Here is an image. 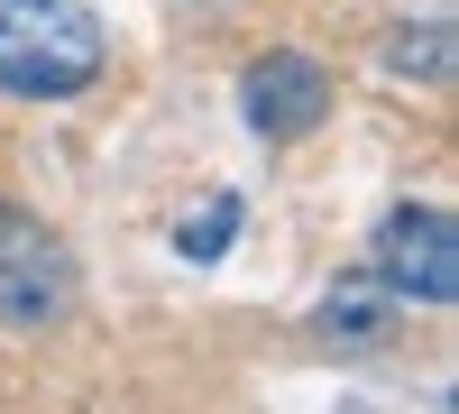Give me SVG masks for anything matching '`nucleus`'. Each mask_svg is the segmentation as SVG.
<instances>
[{
	"label": "nucleus",
	"mask_w": 459,
	"mask_h": 414,
	"mask_svg": "<svg viewBox=\"0 0 459 414\" xmlns=\"http://www.w3.org/2000/svg\"><path fill=\"white\" fill-rule=\"evenodd\" d=\"M377 277H386V295L450 304V295H459V231H450V212L441 203L395 212L386 231H377Z\"/></svg>",
	"instance_id": "f03ea898"
},
{
	"label": "nucleus",
	"mask_w": 459,
	"mask_h": 414,
	"mask_svg": "<svg viewBox=\"0 0 459 414\" xmlns=\"http://www.w3.org/2000/svg\"><path fill=\"white\" fill-rule=\"evenodd\" d=\"M230 231H239V203H230V194H221V203H212L203 221H184V231H175V249H184V258H194V268H212V258L230 249Z\"/></svg>",
	"instance_id": "39448f33"
},
{
	"label": "nucleus",
	"mask_w": 459,
	"mask_h": 414,
	"mask_svg": "<svg viewBox=\"0 0 459 414\" xmlns=\"http://www.w3.org/2000/svg\"><path fill=\"white\" fill-rule=\"evenodd\" d=\"M74 268H65V240H47L28 212L0 203V322H47L65 313Z\"/></svg>",
	"instance_id": "7ed1b4c3"
},
{
	"label": "nucleus",
	"mask_w": 459,
	"mask_h": 414,
	"mask_svg": "<svg viewBox=\"0 0 459 414\" xmlns=\"http://www.w3.org/2000/svg\"><path fill=\"white\" fill-rule=\"evenodd\" d=\"M322 110H331V74L313 56H266L248 74V129L257 138H303Z\"/></svg>",
	"instance_id": "20e7f679"
},
{
	"label": "nucleus",
	"mask_w": 459,
	"mask_h": 414,
	"mask_svg": "<svg viewBox=\"0 0 459 414\" xmlns=\"http://www.w3.org/2000/svg\"><path fill=\"white\" fill-rule=\"evenodd\" d=\"M101 74V19L83 0H0V92L65 101Z\"/></svg>",
	"instance_id": "f257e3e1"
}]
</instances>
